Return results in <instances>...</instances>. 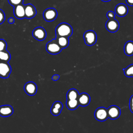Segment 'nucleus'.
<instances>
[{
  "label": "nucleus",
  "instance_id": "nucleus-21",
  "mask_svg": "<svg viewBox=\"0 0 133 133\" xmlns=\"http://www.w3.org/2000/svg\"><path fill=\"white\" fill-rule=\"evenodd\" d=\"M79 94L78 91L74 88L70 89L66 94L67 99H77Z\"/></svg>",
  "mask_w": 133,
  "mask_h": 133
},
{
  "label": "nucleus",
  "instance_id": "nucleus-4",
  "mask_svg": "<svg viewBox=\"0 0 133 133\" xmlns=\"http://www.w3.org/2000/svg\"><path fill=\"white\" fill-rule=\"evenodd\" d=\"M11 72V68L8 62L0 61V77L3 78H8Z\"/></svg>",
  "mask_w": 133,
  "mask_h": 133
},
{
  "label": "nucleus",
  "instance_id": "nucleus-16",
  "mask_svg": "<svg viewBox=\"0 0 133 133\" xmlns=\"http://www.w3.org/2000/svg\"><path fill=\"white\" fill-rule=\"evenodd\" d=\"M62 108V103L60 101H57L53 103L50 109V112L53 115L57 116L60 114Z\"/></svg>",
  "mask_w": 133,
  "mask_h": 133
},
{
  "label": "nucleus",
  "instance_id": "nucleus-29",
  "mask_svg": "<svg viewBox=\"0 0 133 133\" xmlns=\"http://www.w3.org/2000/svg\"><path fill=\"white\" fill-rule=\"evenodd\" d=\"M8 22L10 24H12L14 23L15 22V19L14 18L12 17H10L8 19Z\"/></svg>",
  "mask_w": 133,
  "mask_h": 133
},
{
  "label": "nucleus",
  "instance_id": "nucleus-24",
  "mask_svg": "<svg viewBox=\"0 0 133 133\" xmlns=\"http://www.w3.org/2000/svg\"><path fill=\"white\" fill-rule=\"evenodd\" d=\"M7 46L6 42L3 39H0V51L6 50Z\"/></svg>",
  "mask_w": 133,
  "mask_h": 133
},
{
  "label": "nucleus",
  "instance_id": "nucleus-22",
  "mask_svg": "<svg viewBox=\"0 0 133 133\" xmlns=\"http://www.w3.org/2000/svg\"><path fill=\"white\" fill-rule=\"evenodd\" d=\"M123 71L125 76L127 77H133V64L128 65L125 69H123Z\"/></svg>",
  "mask_w": 133,
  "mask_h": 133
},
{
  "label": "nucleus",
  "instance_id": "nucleus-15",
  "mask_svg": "<svg viewBox=\"0 0 133 133\" xmlns=\"http://www.w3.org/2000/svg\"><path fill=\"white\" fill-rule=\"evenodd\" d=\"M13 112V108L9 105H3L0 107V115L2 117L9 116Z\"/></svg>",
  "mask_w": 133,
  "mask_h": 133
},
{
  "label": "nucleus",
  "instance_id": "nucleus-17",
  "mask_svg": "<svg viewBox=\"0 0 133 133\" xmlns=\"http://www.w3.org/2000/svg\"><path fill=\"white\" fill-rule=\"evenodd\" d=\"M55 39L62 49L66 48L69 44V39L68 37L56 36Z\"/></svg>",
  "mask_w": 133,
  "mask_h": 133
},
{
  "label": "nucleus",
  "instance_id": "nucleus-1",
  "mask_svg": "<svg viewBox=\"0 0 133 133\" xmlns=\"http://www.w3.org/2000/svg\"><path fill=\"white\" fill-rule=\"evenodd\" d=\"M56 36H65L70 37L73 33L72 26L68 23L62 22L60 23L55 30Z\"/></svg>",
  "mask_w": 133,
  "mask_h": 133
},
{
  "label": "nucleus",
  "instance_id": "nucleus-31",
  "mask_svg": "<svg viewBox=\"0 0 133 133\" xmlns=\"http://www.w3.org/2000/svg\"><path fill=\"white\" fill-rule=\"evenodd\" d=\"M101 1H102L103 2H109V1H110L111 0H101Z\"/></svg>",
  "mask_w": 133,
  "mask_h": 133
},
{
  "label": "nucleus",
  "instance_id": "nucleus-20",
  "mask_svg": "<svg viewBox=\"0 0 133 133\" xmlns=\"http://www.w3.org/2000/svg\"><path fill=\"white\" fill-rule=\"evenodd\" d=\"M11 56L10 52L7 50L0 51V61L9 62L10 60Z\"/></svg>",
  "mask_w": 133,
  "mask_h": 133
},
{
  "label": "nucleus",
  "instance_id": "nucleus-18",
  "mask_svg": "<svg viewBox=\"0 0 133 133\" xmlns=\"http://www.w3.org/2000/svg\"><path fill=\"white\" fill-rule=\"evenodd\" d=\"M124 52L128 56L133 55V42L131 41H127L124 45Z\"/></svg>",
  "mask_w": 133,
  "mask_h": 133
},
{
  "label": "nucleus",
  "instance_id": "nucleus-19",
  "mask_svg": "<svg viewBox=\"0 0 133 133\" xmlns=\"http://www.w3.org/2000/svg\"><path fill=\"white\" fill-rule=\"evenodd\" d=\"M66 105L68 109L74 110L78 108L79 103L77 99H67Z\"/></svg>",
  "mask_w": 133,
  "mask_h": 133
},
{
  "label": "nucleus",
  "instance_id": "nucleus-2",
  "mask_svg": "<svg viewBox=\"0 0 133 133\" xmlns=\"http://www.w3.org/2000/svg\"><path fill=\"white\" fill-rule=\"evenodd\" d=\"M47 51L52 55H56L60 52L62 50L61 47L59 45L55 39L48 42L46 46Z\"/></svg>",
  "mask_w": 133,
  "mask_h": 133
},
{
  "label": "nucleus",
  "instance_id": "nucleus-12",
  "mask_svg": "<svg viewBox=\"0 0 133 133\" xmlns=\"http://www.w3.org/2000/svg\"><path fill=\"white\" fill-rule=\"evenodd\" d=\"M128 12V8L127 6L124 4H117L115 8V14L120 17L125 16Z\"/></svg>",
  "mask_w": 133,
  "mask_h": 133
},
{
  "label": "nucleus",
  "instance_id": "nucleus-26",
  "mask_svg": "<svg viewBox=\"0 0 133 133\" xmlns=\"http://www.w3.org/2000/svg\"><path fill=\"white\" fill-rule=\"evenodd\" d=\"M115 16V14L113 11H109L107 14V17L109 19L114 18Z\"/></svg>",
  "mask_w": 133,
  "mask_h": 133
},
{
  "label": "nucleus",
  "instance_id": "nucleus-14",
  "mask_svg": "<svg viewBox=\"0 0 133 133\" xmlns=\"http://www.w3.org/2000/svg\"><path fill=\"white\" fill-rule=\"evenodd\" d=\"M77 100L79 103V105L85 107L89 104L90 102V97L88 94L83 92L81 94H79L77 98Z\"/></svg>",
  "mask_w": 133,
  "mask_h": 133
},
{
  "label": "nucleus",
  "instance_id": "nucleus-30",
  "mask_svg": "<svg viewBox=\"0 0 133 133\" xmlns=\"http://www.w3.org/2000/svg\"><path fill=\"white\" fill-rule=\"evenodd\" d=\"M126 2L128 5L133 6V0H126Z\"/></svg>",
  "mask_w": 133,
  "mask_h": 133
},
{
  "label": "nucleus",
  "instance_id": "nucleus-3",
  "mask_svg": "<svg viewBox=\"0 0 133 133\" xmlns=\"http://www.w3.org/2000/svg\"><path fill=\"white\" fill-rule=\"evenodd\" d=\"M84 39L85 44L88 46H92L97 42V34L92 30H88L84 34Z\"/></svg>",
  "mask_w": 133,
  "mask_h": 133
},
{
  "label": "nucleus",
  "instance_id": "nucleus-11",
  "mask_svg": "<svg viewBox=\"0 0 133 133\" xmlns=\"http://www.w3.org/2000/svg\"><path fill=\"white\" fill-rule=\"evenodd\" d=\"M25 17L27 19H31L36 15V10L35 7L31 4L24 5Z\"/></svg>",
  "mask_w": 133,
  "mask_h": 133
},
{
  "label": "nucleus",
  "instance_id": "nucleus-10",
  "mask_svg": "<svg viewBox=\"0 0 133 133\" xmlns=\"http://www.w3.org/2000/svg\"><path fill=\"white\" fill-rule=\"evenodd\" d=\"M24 90L27 95L34 96L37 91V86L34 82H29L24 85Z\"/></svg>",
  "mask_w": 133,
  "mask_h": 133
},
{
  "label": "nucleus",
  "instance_id": "nucleus-8",
  "mask_svg": "<svg viewBox=\"0 0 133 133\" xmlns=\"http://www.w3.org/2000/svg\"><path fill=\"white\" fill-rule=\"evenodd\" d=\"M119 27V22L114 18L109 19V20L106 22L105 28L109 32L112 33L115 32L118 30Z\"/></svg>",
  "mask_w": 133,
  "mask_h": 133
},
{
  "label": "nucleus",
  "instance_id": "nucleus-9",
  "mask_svg": "<svg viewBox=\"0 0 133 133\" xmlns=\"http://www.w3.org/2000/svg\"><path fill=\"white\" fill-rule=\"evenodd\" d=\"M108 114L109 118L112 119H115L119 117L121 115V110L116 105H111L108 109Z\"/></svg>",
  "mask_w": 133,
  "mask_h": 133
},
{
  "label": "nucleus",
  "instance_id": "nucleus-25",
  "mask_svg": "<svg viewBox=\"0 0 133 133\" xmlns=\"http://www.w3.org/2000/svg\"><path fill=\"white\" fill-rule=\"evenodd\" d=\"M5 20V14L3 10L0 9V24L3 23Z\"/></svg>",
  "mask_w": 133,
  "mask_h": 133
},
{
  "label": "nucleus",
  "instance_id": "nucleus-5",
  "mask_svg": "<svg viewBox=\"0 0 133 133\" xmlns=\"http://www.w3.org/2000/svg\"><path fill=\"white\" fill-rule=\"evenodd\" d=\"M94 115L95 118L100 122L105 121L109 118L107 109L104 107L97 108L95 111Z\"/></svg>",
  "mask_w": 133,
  "mask_h": 133
},
{
  "label": "nucleus",
  "instance_id": "nucleus-28",
  "mask_svg": "<svg viewBox=\"0 0 133 133\" xmlns=\"http://www.w3.org/2000/svg\"><path fill=\"white\" fill-rule=\"evenodd\" d=\"M59 77H60V76L58 74H55V75H54L52 76V79L53 81H56L57 80H58L59 79Z\"/></svg>",
  "mask_w": 133,
  "mask_h": 133
},
{
  "label": "nucleus",
  "instance_id": "nucleus-7",
  "mask_svg": "<svg viewBox=\"0 0 133 133\" xmlns=\"http://www.w3.org/2000/svg\"><path fill=\"white\" fill-rule=\"evenodd\" d=\"M46 32L45 30L41 26L35 28L32 31V36L38 41H43L46 37Z\"/></svg>",
  "mask_w": 133,
  "mask_h": 133
},
{
  "label": "nucleus",
  "instance_id": "nucleus-6",
  "mask_svg": "<svg viewBox=\"0 0 133 133\" xmlns=\"http://www.w3.org/2000/svg\"><path fill=\"white\" fill-rule=\"evenodd\" d=\"M58 15L56 9L54 8H48L45 9L43 12V17L44 19L48 22L55 20Z\"/></svg>",
  "mask_w": 133,
  "mask_h": 133
},
{
  "label": "nucleus",
  "instance_id": "nucleus-13",
  "mask_svg": "<svg viewBox=\"0 0 133 133\" xmlns=\"http://www.w3.org/2000/svg\"><path fill=\"white\" fill-rule=\"evenodd\" d=\"M14 14L16 18L19 19L25 18V10L24 5L20 4L14 7Z\"/></svg>",
  "mask_w": 133,
  "mask_h": 133
},
{
  "label": "nucleus",
  "instance_id": "nucleus-23",
  "mask_svg": "<svg viewBox=\"0 0 133 133\" xmlns=\"http://www.w3.org/2000/svg\"><path fill=\"white\" fill-rule=\"evenodd\" d=\"M8 3L11 6L15 7L17 5L22 4L23 2V0H8Z\"/></svg>",
  "mask_w": 133,
  "mask_h": 133
},
{
  "label": "nucleus",
  "instance_id": "nucleus-27",
  "mask_svg": "<svg viewBox=\"0 0 133 133\" xmlns=\"http://www.w3.org/2000/svg\"><path fill=\"white\" fill-rule=\"evenodd\" d=\"M129 109L130 111L133 113V95H132L129 100Z\"/></svg>",
  "mask_w": 133,
  "mask_h": 133
}]
</instances>
